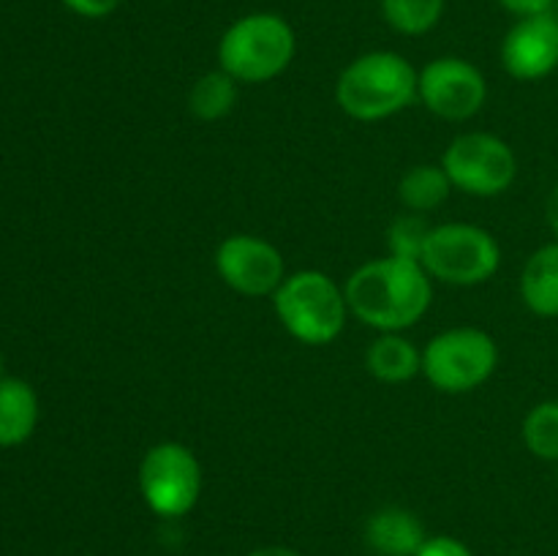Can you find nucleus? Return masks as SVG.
<instances>
[{
    "instance_id": "16",
    "label": "nucleus",
    "mask_w": 558,
    "mask_h": 556,
    "mask_svg": "<svg viewBox=\"0 0 558 556\" xmlns=\"http://www.w3.org/2000/svg\"><path fill=\"white\" fill-rule=\"evenodd\" d=\"M452 194V183L441 164H417L407 169L398 183V200L409 213H430L445 205Z\"/></svg>"
},
{
    "instance_id": "19",
    "label": "nucleus",
    "mask_w": 558,
    "mask_h": 556,
    "mask_svg": "<svg viewBox=\"0 0 558 556\" xmlns=\"http://www.w3.org/2000/svg\"><path fill=\"white\" fill-rule=\"evenodd\" d=\"M521 436L526 450L539 461H558V401H543L523 418Z\"/></svg>"
},
{
    "instance_id": "24",
    "label": "nucleus",
    "mask_w": 558,
    "mask_h": 556,
    "mask_svg": "<svg viewBox=\"0 0 558 556\" xmlns=\"http://www.w3.org/2000/svg\"><path fill=\"white\" fill-rule=\"evenodd\" d=\"M545 223H548L550 234L558 243V183L550 189L548 200H545Z\"/></svg>"
},
{
    "instance_id": "17",
    "label": "nucleus",
    "mask_w": 558,
    "mask_h": 556,
    "mask_svg": "<svg viewBox=\"0 0 558 556\" xmlns=\"http://www.w3.org/2000/svg\"><path fill=\"white\" fill-rule=\"evenodd\" d=\"M238 85L240 82H234L227 71H207V74H202L191 85L189 112L196 120H205V123H216V120L227 118L234 109V104H238Z\"/></svg>"
},
{
    "instance_id": "20",
    "label": "nucleus",
    "mask_w": 558,
    "mask_h": 556,
    "mask_svg": "<svg viewBox=\"0 0 558 556\" xmlns=\"http://www.w3.org/2000/svg\"><path fill=\"white\" fill-rule=\"evenodd\" d=\"M430 227L425 223V218L420 213H401L398 218H392V223L387 227V249L392 256H401V259H423L425 240H428Z\"/></svg>"
},
{
    "instance_id": "21",
    "label": "nucleus",
    "mask_w": 558,
    "mask_h": 556,
    "mask_svg": "<svg viewBox=\"0 0 558 556\" xmlns=\"http://www.w3.org/2000/svg\"><path fill=\"white\" fill-rule=\"evenodd\" d=\"M60 3L74 11L76 16H85V20H107L120 9L123 0H60Z\"/></svg>"
},
{
    "instance_id": "8",
    "label": "nucleus",
    "mask_w": 558,
    "mask_h": 556,
    "mask_svg": "<svg viewBox=\"0 0 558 556\" xmlns=\"http://www.w3.org/2000/svg\"><path fill=\"white\" fill-rule=\"evenodd\" d=\"M452 189L469 196H499L518 178V156L501 136L488 131H466L447 145L441 156Z\"/></svg>"
},
{
    "instance_id": "2",
    "label": "nucleus",
    "mask_w": 558,
    "mask_h": 556,
    "mask_svg": "<svg viewBox=\"0 0 558 556\" xmlns=\"http://www.w3.org/2000/svg\"><path fill=\"white\" fill-rule=\"evenodd\" d=\"M417 80L420 71L403 55L374 49L338 74L336 104L349 118L376 123L403 112L417 98Z\"/></svg>"
},
{
    "instance_id": "4",
    "label": "nucleus",
    "mask_w": 558,
    "mask_h": 556,
    "mask_svg": "<svg viewBox=\"0 0 558 556\" xmlns=\"http://www.w3.org/2000/svg\"><path fill=\"white\" fill-rule=\"evenodd\" d=\"M272 311L283 330L305 347H327L347 327V292L327 273L298 270L272 294Z\"/></svg>"
},
{
    "instance_id": "15",
    "label": "nucleus",
    "mask_w": 558,
    "mask_h": 556,
    "mask_svg": "<svg viewBox=\"0 0 558 556\" xmlns=\"http://www.w3.org/2000/svg\"><path fill=\"white\" fill-rule=\"evenodd\" d=\"M521 300L532 314L558 316V243H545L526 259L521 273Z\"/></svg>"
},
{
    "instance_id": "9",
    "label": "nucleus",
    "mask_w": 558,
    "mask_h": 556,
    "mask_svg": "<svg viewBox=\"0 0 558 556\" xmlns=\"http://www.w3.org/2000/svg\"><path fill=\"white\" fill-rule=\"evenodd\" d=\"M417 98L436 118L461 120L474 118L488 98V82L483 71L463 58H436L420 71Z\"/></svg>"
},
{
    "instance_id": "10",
    "label": "nucleus",
    "mask_w": 558,
    "mask_h": 556,
    "mask_svg": "<svg viewBox=\"0 0 558 556\" xmlns=\"http://www.w3.org/2000/svg\"><path fill=\"white\" fill-rule=\"evenodd\" d=\"M216 270L243 298H272L287 278L281 251L256 234H229L216 249Z\"/></svg>"
},
{
    "instance_id": "13",
    "label": "nucleus",
    "mask_w": 558,
    "mask_h": 556,
    "mask_svg": "<svg viewBox=\"0 0 558 556\" xmlns=\"http://www.w3.org/2000/svg\"><path fill=\"white\" fill-rule=\"evenodd\" d=\"M41 414L38 392L20 376L0 379V447H20L33 436Z\"/></svg>"
},
{
    "instance_id": "25",
    "label": "nucleus",
    "mask_w": 558,
    "mask_h": 556,
    "mask_svg": "<svg viewBox=\"0 0 558 556\" xmlns=\"http://www.w3.org/2000/svg\"><path fill=\"white\" fill-rule=\"evenodd\" d=\"M245 556H300L294 548H287V545H265V548H256Z\"/></svg>"
},
{
    "instance_id": "26",
    "label": "nucleus",
    "mask_w": 558,
    "mask_h": 556,
    "mask_svg": "<svg viewBox=\"0 0 558 556\" xmlns=\"http://www.w3.org/2000/svg\"><path fill=\"white\" fill-rule=\"evenodd\" d=\"M550 11H554V16L558 20V0H554V5H550Z\"/></svg>"
},
{
    "instance_id": "22",
    "label": "nucleus",
    "mask_w": 558,
    "mask_h": 556,
    "mask_svg": "<svg viewBox=\"0 0 558 556\" xmlns=\"http://www.w3.org/2000/svg\"><path fill=\"white\" fill-rule=\"evenodd\" d=\"M417 556H474L469 551V545H463L461 540L450 537V534H436L423 543V548L417 551Z\"/></svg>"
},
{
    "instance_id": "27",
    "label": "nucleus",
    "mask_w": 558,
    "mask_h": 556,
    "mask_svg": "<svg viewBox=\"0 0 558 556\" xmlns=\"http://www.w3.org/2000/svg\"><path fill=\"white\" fill-rule=\"evenodd\" d=\"M0 379H3V352H0Z\"/></svg>"
},
{
    "instance_id": "7",
    "label": "nucleus",
    "mask_w": 558,
    "mask_h": 556,
    "mask_svg": "<svg viewBox=\"0 0 558 556\" xmlns=\"http://www.w3.org/2000/svg\"><path fill=\"white\" fill-rule=\"evenodd\" d=\"M142 501L158 518H183L202 494V463L183 442H158L140 461Z\"/></svg>"
},
{
    "instance_id": "11",
    "label": "nucleus",
    "mask_w": 558,
    "mask_h": 556,
    "mask_svg": "<svg viewBox=\"0 0 558 556\" xmlns=\"http://www.w3.org/2000/svg\"><path fill=\"white\" fill-rule=\"evenodd\" d=\"M501 65L518 82H537L558 69V20L554 11L521 16L501 41Z\"/></svg>"
},
{
    "instance_id": "3",
    "label": "nucleus",
    "mask_w": 558,
    "mask_h": 556,
    "mask_svg": "<svg viewBox=\"0 0 558 556\" xmlns=\"http://www.w3.org/2000/svg\"><path fill=\"white\" fill-rule=\"evenodd\" d=\"M298 52L294 27L281 14L259 11L234 20L218 41V69L234 82L262 85L292 65Z\"/></svg>"
},
{
    "instance_id": "5",
    "label": "nucleus",
    "mask_w": 558,
    "mask_h": 556,
    "mask_svg": "<svg viewBox=\"0 0 558 556\" xmlns=\"http://www.w3.org/2000/svg\"><path fill=\"white\" fill-rule=\"evenodd\" d=\"M420 262L436 281L450 287H480L499 273L501 249L488 229L452 221L430 227Z\"/></svg>"
},
{
    "instance_id": "1",
    "label": "nucleus",
    "mask_w": 558,
    "mask_h": 556,
    "mask_svg": "<svg viewBox=\"0 0 558 556\" xmlns=\"http://www.w3.org/2000/svg\"><path fill=\"white\" fill-rule=\"evenodd\" d=\"M349 314L379 333H403L417 325L434 300V278L423 262L379 256L360 265L343 283Z\"/></svg>"
},
{
    "instance_id": "12",
    "label": "nucleus",
    "mask_w": 558,
    "mask_h": 556,
    "mask_svg": "<svg viewBox=\"0 0 558 556\" xmlns=\"http://www.w3.org/2000/svg\"><path fill=\"white\" fill-rule=\"evenodd\" d=\"M425 540L420 518L403 507H381L365 523V543L376 556H417Z\"/></svg>"
},
{
    "instance_id": "6",
    "label": "nucleus",
    "mask_w": 558,
    "mask_h": 556,
    "mask_svg": "<svg viewBox=\"0 0 558 556\" xmlns=\"http://www.w3.org/2000/svg\"><path fill=\"white\" fill-rule=\"evenodd\" d=\"M499 365L494 336L480 327H452L423 349V374L439 392L461 396L483 387Z\"/></svg>"
},
{
    "instance_id": "18",
    "label": "nucleus",
    "mask_w": 558,
    "mask_h": 556,
    "mask_svg": "<svg viewBox=\"0 0 558 556\" xmlns=\"http://www.w3.org/2000/svg\"><path fill=\"white\" fill-rule=\"evenodd\" d=\"M381 16L401 36H425L439 25L445 0H379Z\"/></svg>"
},
{
    "instance_id": "23",
    "label": "nucleus",
    "mask_w": 558,
    "mask_h": 556,
    "mask_svg": "<svg viewBox=\"0 0 558 556\" xmlns=\"http://www.w3.org/2000/svg\"><path fill=\"white\" fill-rule=\"evenodd\" d=\"M499 5H505L510 14H515L521 20V16L545 14V11H550L554 0H499Z\"/></svg>"
},
{
    "instance_id": "14",
    "label": "nucleus",
    "mask_w": 558,
    "mask_h": 556,
    "mask_svg": "<svg viewBox=\"0 0 558 556\" xmlns=\"http://www.w3.org/2000/svg\"><path fill=\"white\" fill-rule=\"evenodd\" d=\"M365 368L385 385H403L423 374V352L401 333H379L365 352Z\"/></svg>"
}]
</instances>
